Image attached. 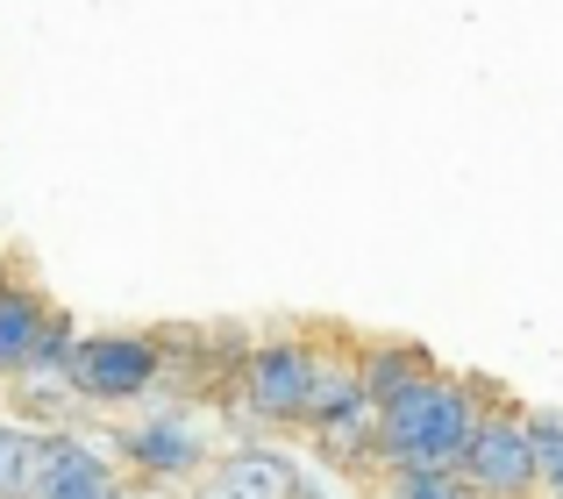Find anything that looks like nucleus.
<instances>
[{
    "mask_svg": "<svg viewBox=\"0 0 563 499\" xmlns=\"http://www.w3.org/2000/svg\"><path fill=\"white\" fill-rule=\"evenodd\" d=\"M493 407L485 378L428 372L399 386L385 407H372V457L378 472H456L478 435V414Z\"/></svg>",
    "mask_w": 563,
    "mask_h": 499,
    "instance_id": "1",
    "label": "nucleus"
},
{
    "mask_svg": "<svg viewBox=\"0 0 563 499\" xmlns=\"http://www.w3.org/2000/svg\"><path fill=\"white\" fill-rule=\"evenodd\" d=\"M65 378L86 407H136V400H151L157 378H165V335H143V329L79 335Z\"/></svg>",
    "mask_w": 563,
    "mask_h": 499,
    "instance_id": "2",
    "label": "nucleus"
},
{
    "mask_svg": "<svg viewBox=\"0 0 563 499\" xmlns=\"http://www.w3.org/2000/svg\"><path fill=\"white\" fill-rule=\"evenodd\" d=\"M456 478H464L471 499H536L542 492L536 443H528V414H521V407H507V392L478 414V435H471Z\"/></svg>",
    "mask_w": 563,
    "mask_h": 499,
    "instance_id": "3",
    "label": "nucleus"
},
{
    "mask_svg": "<svg viewBox=\"0 0 563 499\" xmlns=\"http://www.w3.org/2000/svg\"><path fill=\"white\" fill-rule=\"evenodd\" d=\"M114 457H122V472L136 478V486H192V478H207V464H214V450H207L200 421L186 414V407H157V414L129 421L122 435H114Z\"/></svg>",
    "mask_w": 563,
    "mask_h": 499,
    "instance_id": "4",
    "label": "nucleus"
},
{
    "mask_svg": "<svg viewBox=\"0 0 563 499\" xmlns=\"http://www.w3.org/2000/svg\"><path fill=\"white\" fill-rule=\"evenodd\" d=\"M307 378H314V343H300V335H264V343H250L243 364H235L243 414L264 421V429H300Z\"/></svg>",
    "mask_w": 563,
    "mask_h": 499,
    "instance_id": "5",
    "label": "nucleus"
},
{
    "mask_svg": "<svg viewBox=\"0 0 563 499\" xmlns=\"http://www.w3.org/2000/svg\"><path fill=\"white\" fill-rule=\"evenodd\" d=\"M122 472L114 457H100L93 435L79 429H43V472H36V499H114Z\"/></svg>",
    "mask_w": 563,
    "mask_h": 499,
    "instance_id": "6",
    "label": "nucleus"
},
{
    "mask_svg": "<svg viewBox=\"0 0 563 499\" xmlns=\"http://www.w3.org/2000/svg\"><path fill=\"white\" fill-rule=\"evenodd\" d=\"M200 486L221 492V499H300L307 464L292 457V450H278V443H243V450H229V457L207 464Z\"/></svg>",
    "mask_w": 563,
    "mask_h": 499,
    "instance_id": "7",
    "label": "nucleus"
},
{
    "mask_svg": "<svg viewBox=\"0 0 563 499\" xmlns=\"http://www.w3.org/2000/svg\"><path fill=\"white\" fill-rule=\"evenodd\" d=\"M357 414H372L364 378H357V357H350V350H314V378H307V400H300V429L321 435V429L357 421Z\"/></svg>",
    "mask_w": 563,
    "mask_h": 499,
    "instance_id": "8",
    "label": "nucleus"
},
{
    "mask_svg": "<svg viewBox=\"0 0 563 499\" xmlns=\"http://www.w3.org/2000/svg\"><path fill=\"white\" fill-rule=\"evenodd\" d=\"M57 307L43 300V286H22V278H8V292H0V378H22L29 364H36V343L43 329H51Z\"/></svg>",
    "mask_w": 563,
    "mask_h": 499,
    "instance_id": "9",
    "label": "nucleus"
},
{
    "mask_svg": "<svg viewBox=\"0 0 563 499\" xmlns=\"http://www.w3.org/2000/svg\"><path fill=\"white\" fill-rule=\"evenodd\" d=\"M350 357H357V378H364V400L372 407H385L399 386L435 372V357H428L421 343H364V350H350Z\"/></svg>",
    "mask_w": 563,
    "mask_h": 499,
    "instance_id": "10",
    "label": "nucleus"
},
{
    "mask_svg": "<svg viewBox=\"0 0 563 499\" xmlns=\"http://www.w3.org/2000/svg\"><path fill=\"white\" fill-rule=\"evenodd\" d=\"M43 429H0V499H36Z\"/></svg>",
    "mask_w": 563,
    "mask_h": 499,
    "instance_id": "11",
    "label": "nucleus"
},
{
    "mask_svg": "<svg viewBox=\"0 0 563 499\" xmlns=\"http://www.w3.org/2000/svg\"><path fill=\"white\" fill-rule=\"evenodd\" d=\"M528 443H536V478H542V492L563 499V414H528Z\"/></svg>",
    "mask_w": 563,
    "mask_h": 499,
    "instance_id": "12",
    "label": "nucleus"
},
{
    "mask_svg": "<svg viewBox=\"0 0 563 499\" xmlns=\"http://www.w3.org/2000/svg\"><path fill=\"white\" fill-rule=\"evenodd\" d=\"M314 443H321V457H329V464H378L372 457V414L335 421V429H321Z\"/></svg>",
    "mask_w": 563,
    "mask_h": 499,
    "instance_id": "13",
    "label": "nucleus"
},
{
    "mask_svg": "<svg viewBox=\"0 0 563 499\" xmlns=\"http://www.w3.org/2000/svg\"><path fill=\"white\" fill-rule=\"evenodd\" d=\"M393 499H471L456 472H393Z\"/></svg>",
    "mask_w": 563,
    "mask_h": 499,
    "instance_id": "14",
    "label": "nucleus"
},
{
    "mask_svg": "<svg viewBox=\"0 0 563 499\" xmlns=\"http://www.w3.org/2000/svg\"><path fill=\"white\" fill-rule=\"evenodd\" d=\"M192 499H221V492H207V486H200V492H192Z\"/></svg>",
    "mask_w": 563,
    "mask_h": 499,
    "instance_id": "15",
    "label": "nucleus"
},
{
    "mask_svg": "<svg viewBox=\"0 0 563 499\" xmlns=\"http://www.w3.org/2000/svg\"><path fill=\"white\" fill-rule=\"evenodd\" d=\"M0 292H8V264H0Z\"/></svg>",
    "mask_w": 563,
    "mask_h": 499,
    "instance_id": "16",
    "label": "nucleus"
},
{
    "mask_svg": "<svg viewBox=\"0 0 563 499\" xmlns=\"http://www.w3.org/2000/svg\"><path fill=\"white\" fill-rule=\"evenodd\" d=\"M114 499H122V492H114Z\"/></svg>",
    "mask_w": 563,
    "mask_h": 499,
    "instance_id": "17",
    "label": "nucleus"
}]
</instances>
